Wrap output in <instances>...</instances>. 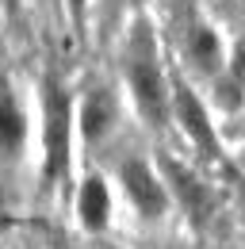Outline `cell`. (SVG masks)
<instances>
[{"label": "cell", "instance_id": "8", "mask_svg": "<svg viewBox=\"0 0 245 249\" xmlns=\"http://www.w3.org/2000/svg\"><path fill=\"white\" fill-rule=\"evenodd\" d=\"M111 119H115V104L104 92H92L88 100H85V107H81V130H85V138L96 142V138L111 126Z\"/></svg>", "mask_w": 245, "mask_h": 249}, {"label": "cell", "instance_id": "2", "mask_svg": "<svg viewBox=\"0 0 245 249\" xmlns=\"http://www.w3.org/2000/svg\"><path fill=\"white\" fill-rule=\"evenodd\" d=\"M42 111H46V126H42V142H46V177L58 180V177H65V169H69V126H73L69 96L61 92L58 81H46Z\"/></svg>", "mask_w": 245, "mask_h": 249}, {"label": "cell", "instance_id": "11", "mask_svg": "<svg viewBox=\"0 0 245 249\" xmlns=\"http://www.w3.org/2000/svg\"><path fill=\"white\" fill-rule=\"evenodd\" d=\"M0 4H4V12H8V16H16V8H19V0H0Z\"/></svg>", "mask_w": 245, "mask_h": 249}, {"label": "cell", "instance_id": "4", "mask_svg": "<svg viewBox=\"0 0 245 249\" xmlns=\"http://www.w3.org/2000/svg\"><path fill=\"white\" fill-rule=\"evenodd\" d=\"M176 119H180V126L188 130V138H192L203 154H207V157H218L214 126H211V119H207V111H203V104L195 100V92H192L184 81H176Z\"/></svg>", "mask_w": 245, "mask_h": 249}, {"label": "cell", "instance_id": "5", "mask_svg": "<svg viewBox=\"0 0 245 249\" xmlns=\"http://www.w3.org/2000/svg\"><path fill=\"white\" fill-rule=\"evenodd\" d=\"M23 142H27V119H23V107L16 92L0 81V157L12 161V157L23 154Z\"/></svg>", "mask_w": 245, "mask_h": 249}, {"label": "cell", "instance_id": "9", "mask_svg": "<svg viewBox=\"0 0 245 249\" xmlns=\"http://www.w3.org/2000/svg\"><path fill=\"white\" fill-rule=\"evenodd\" d=\"M192 58L199 62V69H207V73H214V69L222 65V46H218L214 27L199 23V27L192 31Z\"/></svg>", "mask_w": 245, "mask_h": 249}, {"label": "cell", "instance_id": "7", "mask_svg": "<svg viewBox=\"0 0 245 249\" xmlns=\"http://www.w3.org/2000/svg\"><path fill=\"white\" fill-rule=\"evenodd\" d=\"M165 173L173 177V188H176V196H180V203H184V211L192 218H207V192H203V184L192 177V173H184L176 161H165Z\"/></svg>", "mask_w": 245, "mask_h": 249}, {"label": "cell", "instance_id": "6", "mask_svg": "<svg viewBox=\"0 0 245 249\" xmlns=\"http://www.w3.org/2000/svg\"><path fill=\"white\" fill-rule=\"evenodd\" d=\"M77 215H81V222H85L88 230H104V226H107V218H111V196H107V188H104L100 177H88V180L81 184Z\"/></svg>", "mask_w": 245, "mask_h": 249}, {"label": "cell", "instance_id": "10", "mask_svg": "<svg viewBox=\"0 0 245 249\" xmlns=\"http://www.w3.org/2000/svg\"><path fill=\"white\" fill-rule=\"evenodd\" d=\"M81 8H85V0H69V12H73V19L81 16Z\"/></svg>", "mask_w": 245, "mask_h": 249}, {"label": "cell", "instance_id": "3", "mask_svg": "<svg viewBox=\"0 0 245 249\" xmlns=\"http://www.w3.org/2000/svg\"><path fill=\"white\" fill-rule=\"evenodd\" d=\"M122 184H126L130 203L138 207V215H146V218H161V215H165L169 196H165L161 180L150 173V165H146V161H138V157L122 161Z\"/></svg>", "mask_w": 245, "mask_h": 249}, {"label": "cell", "instance_id": "1", "mask_svg": "<svg viewBox=\"0 0 245 249\" xmlns=\"http://www.w3.org/2000/svg\"><path fill=\"white\" fill-rule=\"evenodd\" d=\"M126 85L130 96L142 111V119H150L153 126L165 123L169 115V89L161 77V62H157V38H153L150 23H134L130 42H126Z\"/></svg>", "mask_w": 245, "mask_h": 249}]
</instances>
